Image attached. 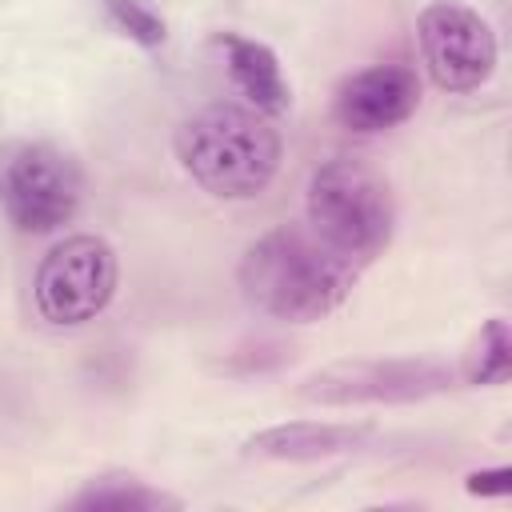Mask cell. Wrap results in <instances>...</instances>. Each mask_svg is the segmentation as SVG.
Masks as SVG:
<instances>
[{"mask_svg": "<svg viewBox=\"0 0 512 512\" xmlns=\"http://www.w3.org/2000/svg\"><path fill=\"white\" fill-rule=\"evenodd\" d=\"M280 132L268 116L240 104H212L188 116L176 132V156L184 172L216 200L260 196L280 168Z\"/></svg>", "mask_w": 512, "mask_h": 512, "instance_id": "7a4b0ae2", "label": "cell"}, {"mask_svg": "<svg viewBox=\"0 0 512 512\" xmlns=\"http://www.w3.org/2000/svg\"><path fill=\"white\" fill-rule=\"evenodd\" d=\"M468 492H472V496H508V492H512V472H508V468L472 472V476H468Z\"/></svg>", "mask_w": 512, "mask_h": 512, "instance_id": "5bb4252c", "label": "cell"}, {"mask_svg": "<svg viewBox=\"0 0 512 512\" xmlns=\"http://www.w3.org/2000/svg\"><path fill=\"white\" fill-rule=\"evenodd\" d=\"M308 228L356 264L380 256L396 228L388 180L360 156H332L308 180Z\"/></svg>", "mask_w": 512, "mask_h": 512, "instance_id": "3957f363", "label": "cell"}, {"mask_svg": "<svg viewBox=\"0 0 512 512\" xmlns=\"http://www.w3.org/2000/svg\"><path fill=\"white\" fill-rule=\"evenodd\" d=\"M360 264L324 244L308 224H280L264 232L240 260V292L272 320L312 324L336 312Z\"/></svg>", "mask_w": 512, "mask_h": 512, "instance_id": "6da1fadb", "label": "cell"}, {"mask_svg": "<svg viewBox=\"0 0 512 512\" xmlns=\"http://www.w3.org/2000/svg\"><path fill=\"white\" fill-rule=\"evenodd\" d=\"M116 252L104 236L80 232L52 244L36 268L32 300L36 312L56 328H76L96 320L116 296Z\"/></svg>", "mask_w": 512, "mask_h": 512, "instance_id": "277c9868", "label": "cell"}, {"mask_svg": "<svg viewBox=\"0 0 512 512\" xmlns=\"http://www.w3.org/2000/svg\"><path fill=\"white\" fill-rule=\"evenodd\" d=\"M452 388V368L424 356L388 360H336L300 380L296 396L324 408L348 404H416Z\"/></svg>", "mask_w": 512, "mask_h": 512, "instance_id": "5b68a950", "label": "cell"}, {"mask_svg": "<svg viewBox=\"0 0 512 512\" xmlns=\"http://www.w3.org/2000/svg\"><path fill=\"white\" fill-rule=\"evenodd\" d=\"M220 48H224V60H228V76H232L236 92L252 104V112H260V116L288 112L292 92H288V80L280 72V60H276V52L268 44H260L252 36L224 32Z\"/></svg>", "mask_w": 512, "mask_h": 512, "instance_id": "30bf717a", "label": "cell"}, {"mask_svg": "<svg viewBox=\"0 0 512 512\" xmlns=\"http://www.w3.org/2000/svg\"><path fill=\"white\" fill-rule=\"evenodd\" d=\"M416 32H420V56L428 64V76L444 92H472L492 76L496 36L476 8L456 0H436L420 12Z\"/></svg>", "mask_w": 512, "mask_h": 512, "instance_id": "52a82bcc", "label": "cell"}, {"mask_svg": "<svg viewBox=\"0 0 512 512\" xmlns=\"http://www.w3.org/2000/svg\"><path fill=\"white\" fill-rule=\"evenodd\" d=\"M372 440V424H328V420H288L272 424L244 440V448L260 460H288V464H316L344 452H356Z\"/></svg>", "mask_w": 512, "mask_h": 512, "instance_id": "9c48e42d", "label": "cell"}, {"mask_svg": "<svg viewBox=\"0 0 512 512\" xmlns=\"http://www.w3.org/2000/svg\"><path fill=\"white\" fill-rule=\"evenodd\" d=\"M68 508L80 512H156V508H176V496L148 488L136 476H100L88 488H80Z\"/></svg>", "mask_w": 512, "mask_h": 512, "instance_id": "8fae6325", "label": "cell"}, {"mask_svg": "<svg viewBox=\"0 0 512 512\" xmlns=\"http://www.w3.org/2000/svg\"><path fill=\"white\" fill-rule=\"evenodd\" d=\"M420 108V76L408 64H372L352 72L332 100V116L348 132H388Z\"/></svg>", "mask_w": 512, "mask_h": 512, "instance_id": "ba28073f", "label": "cell"}, {"mask_svg": "<svg viewBox=\"0 0 512 512\" xmlns=\"http://www.w3.org/2000/svg\"><path fill=\"white\" fill-rule=\"evenodd\" d=\"M464 376H468V384H476V388L504 384V380L512 376V332H508V320L492 316V320L480 328V336H476V344H472V352H468Z\"/></svg>", "mask_w": 512, "mask_h": 512, "instance_id": "7c38bea8", "label": "cell"}, {"mask_svg": "<svg viewBox=\"0 0 512 512\" xmlns=\"http://www.w3.org/2000/svg\"><path fill=\"white\" fill-rule=\"evenodd\" d=\"M100 4H104V16L112 20V28L124 32L128 40H136L140 48H160L168 40V24L148 0H100Z\"/></svg>", "mask_w": 512, "mask_h": 512, "instance_id": "4fadbf2b", "label": "cell"}, {"mask_svg": "<svg viewBox=\"0 0 512 512\" xmlns=\"http://www.w3.org/2000/svg\"><path fill=\"white\" fill-rule=\"evenodd\" d=\"M4 216L32 236L64 228L80 208V172L52 144H24L0 164Z\"/></svg>", "mask_w": 512, "mask_h": 512, "instance_id": "8992f818", "label": "cell"}]
</instances>
